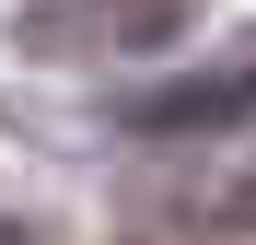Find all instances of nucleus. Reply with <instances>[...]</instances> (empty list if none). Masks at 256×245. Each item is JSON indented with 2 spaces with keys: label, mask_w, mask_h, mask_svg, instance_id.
Wrapping results in <instances>:
<instances>
[{
  "label": "nucleus",
  "mask_w": 256,
  "mask_h": 245,
  "mask_svg": "<svg viewBox=\"0 0 256 245\" xmlns=\"http://www.w3.org/2000/svg\"><path fill=\"white\" fill-rule=\"evenodd\" d=\"M128 129H152V140H222V129H256V47L152 82V94L128 105Z\"/></svg>",
  "instance_id": "nucleus-1"
},
{
  "label": "nucleus",
  "mask_w": 256,
  "mask_h": 245,
  "mask_svg": "<svg viewBox=\"0 0 256 245\" xmlns=\"http://www.w3.org/2000/svg\"><path fill=\"white\" fill-rule=\"evenodd\" d=\"M175 24H186V0H35L24 47L82 59V47H152V35H175Z\"/></svg>",
  "instance_id": "nucleus-2"
},
{
  "label": "nucleus",
  "mask_w": 256,
  "mask_h": 245,
  "mask_svg": "<svg viewBox=\"0 0 256 245\" xmlns=\"http://www.w3.org/2000/svg\"><path fill=\"white\" fill-rule=\"evenodd\" d=\"M0 245H35V233H24V222H12V210H0Z\"/></svg>",
  "instance_id": "nucleus-3"
}]
</instances>
